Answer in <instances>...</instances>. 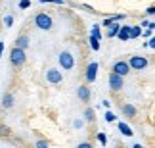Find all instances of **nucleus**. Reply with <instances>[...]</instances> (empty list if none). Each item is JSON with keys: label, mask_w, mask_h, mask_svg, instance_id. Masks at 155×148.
I'll return each mask as SVG.
<instances>
[{"label": "nucleus", "mask_w": 155, "mask_h": 148, "mask_svg": "<svg viewBox=\"0 0 155 148\" xmlns=\"http://www.w3.org/2000/svg\"><path fill=\"white\" fill-rule=\"evenodd\" d=\"M27 56H25V48H19V46H14L10 52V62L14 67H21L23 64H25Z\"/></svg>", "instance_id": "nucleus-1"}, {"label": "nucleus", "mask_w": 155, "mask_h": 148, "mask_svg": "<svg viewBox=\"0 0 155 148\" xmlns=\"http://www.w3.org/2000/svg\"><path fill=\"white\" fill-rule=\"evenodd\" d=\"M35 25H37L38 29H42V31H50V29L54 27V19L48 15V14H37L35 15Z\"/></svg>", "instance_id": "nucleus-2"}, {"label": "nucleus", "mask_w": 155, "mask_h": 148, "mask_svg": "<svg viewBox=\"0 0 155 148\" xmlns=\"http://www.w3.org/2000/svg\"><path fill=\"white\" fill-rule=\"evenodd\" d=\"M59 66H61V69H65V71H71V69L75 67V58L69 50H63L61 54H59Z\"/></svg>", "instance_id": "nucleus-3"}, {"label": "nucleus", "mask_w": 155, "mask_h": 148, "mask_svg": "<svg viewBox=\"0 0 155 148\" xmlns=\"http://www.w3.org/2000/svg\"><path fill=\"white\" fill-rule=\"evenodd\" d=\"M123 87H124V77L115 73V71H111L109 73V88L113 92H117V91H121Z\"/></svg>", "instance_id": "nucleus-4"}, {"label": "nucleus", "mask_w": 155, "mask_h": 148, "mask_svg": "<svg viewBox=\"0 0 155 148\" xmlns=\"http://www.w3.org/2000/svg\"><path fill=\"white\" fill-rule=\"evenodd\" d=\"M128 64H130V67H132L134 71H142V69L147 67V64H150V62H147L146 56H130Z\"/></svg>", "instance_id": "nucleus-5"}, {"label": "nucleus", "mask_w": 155, "mask_h": 148, "mask_svg": "<svg viewBox=\"0 0 155 148\" xmlns=\"http://www.w3.org/2000/svg\"><path fill=\"white\" fill-rule=\"evenodd\" d=\"M111 71H115V73H119V75H128L130 71H132V67H130V64L128 62H124V60H119V62H115L113 64V67H111Z\"/></svg>", "instance_id": "nucleus-6"}, {"label": "nucleus", "mask_w": 155, "mask_h": 148, "mask_svg": "<svg viewBox=\"0 0 155 148\" xmlns=\"http://www.w3.org/2000/svg\"><path fill=\"white\" fill-rule=\"evenodd\" d=\"M46 81H48V83H52V85H59V83L63 81L61 71H58L56 67H50L48 71H46Z\"/></svg>", "instance_id": "nucleus-7"}, {"label": "nucleus", "mask_w": 155, "mask_h": 148, "mask_svg": "<svg viewBox=\"0 0 155 148\" xmlns=\"http://www.w3.org/2000/svg\"><path fill=\"white\" fill-rule=\"evenodd\" d=\"M98 62H92V64H88V67H86V73H84V77H86V81L88 83H94L96 81V75H98Z\"/></svg>", "instance_id": "nucleus-8"}, {"label": "nucleus", "mask_w": 155, "mask_h": 148, "mask_svg": "<svg viewBox=\"0 0 155 148\" xmlns=\"http://www.w3.org/2000/svg\"><path fill=\"white\" fill-rule=\"evenodd\" d=\"M77 96H79V100H82V102H88V100H90V88L86 85H81L77 88Z\"/></svg>", "instance_id": "nucleus-9"}, {"label": "nucleus", "mask_w": 155, "mask_h": 148, "mask_svg": "<svg viewBox=\"0 0 155 148\" xmlns=\"http://www.w3.org/2000/svg\"><path fill=\"white\" fill-rule=\"evenodd\" d=\"M119 40H130V25H121V29H119Z\"/></svg>", "instance_id": "nucleus-10"}, {"label": "nucleus", "mask_w": 155, "mask_h": 148, "mask_svg": "<svg viewBox=\"0 0 155 148\" xmlns=\"http://www.w3.org/2000/svg\"><path fill=\"white\" fill-rule=\"evenodd\" d=\"M117 127H119V131H121L124 137H132V135H134V133H132V129H130V125H128V123H124V121H119V125H117Z\"/></svg>", "instance_id": "nucleus-11"}, {"label": "nucleus", "mask_w": 155, "mask_h": 148, "mask_svg": "<svg viewBox=\"0 0 155 148\" xmlns=\"http://www.w3.org/2000/svg\"><path fill=\"white\" fill-rule=\"evenodd\" d=\"M119 29H121V25H119V21H115L113 25H109V27H107V37H109V39L117 37V35H119Z\"/></svg>", "instance_id": "nucleus-12"}, {"label": "nucleus", "mask_w": 155, "mask_h": 148, "mask_svg": "<svg viewBox=\"0 0 155 148\" xmlns=\"http://www.w3.org/2000/svg\"><path fill=\"white\" fill-rule=\"evenodd\" d=\"M123 114H124V117H134L136 115V108L132 104H124L123 106Z\"/></svg>", "instance_id": "nucleus-13"}, {"label": "nucleus", "mask_w": 155, "mask_h": 148, "mask_svg": "<svg viewBox=\"0 0 155 148\" xmlns=\"http://www.w3.org/2000/svg\"><path fill=\"white\" fill-rule=\"evenodd\" d=\"M142 35V25H130V40L138 39Z\"/></svg>", "instance_id": "nucleus-14"}, {"label": "nucleus", "mask_w": 155, "mask_h": 148, "mask_svg": "<svg viewBox=\"0 0 155 148\" xmlns=\"http://www.w3.org/2000/svg\"><path fill=\"white\" fill-rule=\"evenodd\" d=\"M15 46H19V48H27V46H29V39L25 37V35H19L17 40H15Z\"/></svg>", "instance_id": "nucleus-15"}, {"label": "nucleus", "mask_w": 155, "mask_h": 148, "mask_svg": "<svg viewBox=\"0 0 155 148\" xmlns=\"http://www.w3.org/2000/svg\"><path fill=\"white\" fill-rule=\"evenodd\" d=\"M2 106L4 108H12L14 106V96L8 92V94H4V98H2Z\"/></svg>", "instance_id": "nucleus-16"}, {"label": "nucleus", "mask_w": 155, "mask_h": 148, "mask_svg": "<svg viewBox=\"0 0 155 148\" xmlns=\"http://www.w3.org/2000/svg\"><path fill=\"white\" fill-rule=\"evenodd\" d=\"M84 119H86L88 123H92L94 119H96V112H94L92 108H86V110H84Z\"/></svg>", "instance_id": "nucleus-17"}, {"label": "nucleus", "mask_w": 155, "mask_h": 148, "mask_svg": "<svg viewBox=\"0 0 155 148\" xmlns=\"http://www.w3.org/2000/svg\"><path fill=\"white\" fill-rule=\"evenodd\" d=\"M88 40H90V46H92V50H100V46H102V44H100V39H98V37H94V35H90V39H88Z\"/></svg>", "instance_id": "nucleus-18"}, {"label": "nucleus", "mask_w": 155, "mask_h": 148, "mask_svg": "<svg viewBox=\"0 0 155 148\" xmlns=\"http://www.w3.org/2000/svg\"><path fill=\"white\" fill-rule=\"evenodd\" d=\"M90 35H94V37H98L100 40H102V31H100V25H94L92 31H90Z\"/></svg>", "instance_id": "nucleus-19"}, {"label": "nucleus", "mask_w": 155, "mask_h": 148, "mask_svg": "<svg viewBox=\"0 0 155 148\" xmlns=\"http://www.w3.org/2000/svg\"><path fill=\"white\" fill-rule=\"evenodd\" d=\"M115 119H117V115L113 114V112H105V121H107V123H113Z\"/></svg>", "instance_id": "nucleus-20"}, {"label": "nucleus", "mask_w": 155, "mask_h": 148, "mask_svg": "<svg viewBox=\"0 0 155 148\" xmlns=\"http://www.w3.org/2000/svg\"><path fill=\"white\" fill-rule=\"evenodd\" d=\"M117 19H115V17H105V19H104V27H109V25H113V23H115Z\"/></svg>", "instance_id": "nucleus-21"}, {"label": "nucleus", "mask_w": 155, "mask_h": 148, "mask_svg": "<svg viewBox=\"0 0 155 148\" xmlns=\"http://www.w3.org/2000/svg\"><path fill=\"white\" fill-rule=\"evenodd\" d=\"M98 140H100V144H107V137H105V133H98Z\"/></svg>", "instance_id": "nucleus-22"}, {"label": "nucleus", "mask_w": 155, "mask_h": 148, "mask_svg": "<svg viewBox=\"0 0 155 148\" xmlns=\"http://www.w3.org/2000/svg\"><path fill=\"white\" fill-rule=\"evenodd\" d=\"M31 6V0H21L19 2V8H29Z\"/></svg>", "instance_id": "nucleus-23"}, {"label": "nucleus", "mask_w": 155, "mask_h": 148, "mask_svg": "<svg viewBox=\"0 0 155 148\" xmlns=\"http://www.w3.org/2000/svg\"><path fill=\"white\" fill-rule=\"evenodd\" d=\"M146 14L147 15H155V6H150V8L146 10Z\"/></svg>", "instance_id": "nucleus-24"}, {"label": "nucleus", "mask_w": 155, "mask_h": 148, "mask_svg": "<svg viewBox=\"0 0 155 148\" xmlns=\"http://www.w3.org/2000/svg\"><path fill=\"white\" fill-rule=\"evenodd\" d=\"M46 146H48L46 140H38V143H37V148H46Z\"/></svg>", "instance_id": "nucleus-25"}, {"label": "nucleus", "mask_w": 155, "mask_h": 148, "mask_svg": "<svg viewBox=\"0 0 155 148\" xmlns=\"http://www.w3.org/2000/svg\"><path fill=\"white\" fill-rule=\"evenodd\" d=\"M12 21H14V17H12V15H6V19H4V23H6V25H12Z\"/></svg>", "instance_id": "nucleus-26"}, {"label": "nucleus", "mask_w": 155, "mask_h": 148, "mask_svg": "<svg viewBox=\"0 0 155 148\" xmlns=\"http://www.w3.org/2000/svg\"><path fill=\"white\" fill-rule=\"evenodd\" d=\"M147 44H150V48H153V50H155V37H151V39H150V43H147Z\"/></svg>", "instance_id": "nucleus-27"}, {"label": "nucleus", "mask_w": 155, "mask_h": 148, "mask_svg": "<svg viewBox=\"0 0 155 148\" xmlns=\"http://www.w3.org/2000/svg\"><path fill=\"white\" fill-rule=\"evenodd\" d=\"M73 125H75V127H77V129H81V127H82V121H81V119H77V121H75V123H73Z\"/></svg>", "instance_id": "nucleus-28"}, {"label": "nucleus", "mask_w": 155, "mask_h": 148, "mask_svg": "<svg viewBox=\"0 0 155 148\" xmlns=\"http://www.w3.org/2000/svg\"><path fill=\"white\" fill-rule=\"evenodd\" d=\"M79 148H90V143H81Z\"/></svg>", "instance_id": "nucleus-29"}, {"label": "nucleus", "mask_w": 155, "mask_h": 148, "mask_svg": "<svg viewBox=\"0 0 155 148\" xmlns=\"http://www.w3.org/2000/svg\"><path fill=\"white\" fill-rule=\"evenodd\" d=\"M2 52H4V43H0V56H2Z\"/></svg>", "instance_id": "nucleus-30"}]
</instances>
